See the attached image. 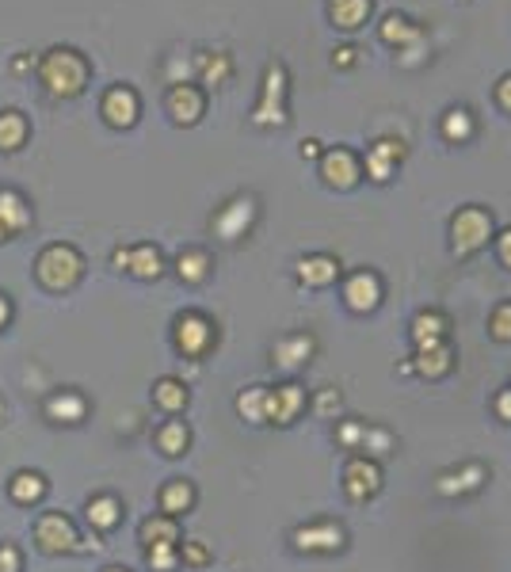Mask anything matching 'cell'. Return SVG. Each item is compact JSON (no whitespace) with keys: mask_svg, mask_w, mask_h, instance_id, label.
Returning <instances> with one entry per match:
<instances>
[{"mask_svg":"<svg viewBox=\"0 0 511 572\" xmlns=\"http://www.w3.org/2000/svg\"><path fill=\"white\" fill-rule=\"evenodd\" d=\"M35 546L42 553H95L100 550V542H81V534H76L73 527V519L69 515H61V512H42L35 519Z\"/></svg>","mask_w":511,"mask_h":572,"instance_id":"obj_1","label":"cell"},{"mask_svg":"<svg viewBox=\"0 0 511 572\" xmlns=\"http://www.w3.org/2000/svg\"><path fill=\"white\" fill-rule=\"evenodd\" d=\"M81 272H85V260H81V252H76L73 245H50L39 256V264H35V275H39V282L46 286V290H69V286L81 279Z\"/></svg>","mask_w":511,"mask_h":572,"instance_id":"obj_2","label":"cell"},{"mask_svg":"<svg viewBox=\"0 0 511 572\" xmlns=\"http://www.w3.org/2000/svg\"><path fill=\"white\" fill-rule=\"evenodd\" d=\"M492 237V218L481 210V206H466L458 218H454V252L458 256H470Z\"/></svg>","mask_w":511,"mask_h":572,"instance_id":"obj_3","label":"cell"},{"mask_svg":"<svg viewBox=\"0 0 511 572\" xmlns=\"http://www.w3.org/2000/svg\"><path fill=\"white\" fill-rule=\"evenodd\" d=\"M211 344H214V325L206 321L202 313H184L180 321H175V347H180L184 355L199 359L211 352Z\"/></svg>","mask_w":511,"mask_h":572,"instance_id":"obj_4","label":"cell"},{"mask_svg":"<svg viewBox=\"0 0 511 572\" xmlns=\"http://www.w3.org/2000/svg\"><path fill=\"white\" fill-rule=\"evenodd\" d=\"M378 488H381L378 462H374V458H366V454H355L347 462V469H344V492L351 500H371Z\"/></svg>","mask_w":511,"mask_h":572,"instance_id":"obj_5","label":"cell"},{"mask_svg":"<svg viewBox=\"0 0 511 572\" xmlns=\"http://www.w3.org/2000/svg\"><path fill=\"white\" fill-rule=\"evenodd\" d=\"M301 408H306V389L294 386V381L267 389V420L271 424H294Z\"/></svg>","mask_w":511,"mask_h":572,"instance_id":"obj_6","label":"cell"},{"mask_svg":"<svg viewBox=\"0 0 511 572\" xmlns=\"http://www.w3.org/2000/svg\"><path fill=\"white\" fill-rule=\"evenodd\" d=\"M291 538L306 553H336L344 546V527L340 523H317V527H298Z\"/></svg>","mask_w":511,"mask_h":572,"instance_id":"obj_7","label":"cell"},{"mask_svg":"<svg viewBox=\"0 0 511 572\" xmlns=\"http://www.w3.org/2000/svg\"><path fill=\"white\" fill-rule=\"evenodd\" d=\"M344 298H347V306L355 309V313H371L378 301H381V282L374 272H359V275H351L347 286H344Z\"/></svg>","mask_w":511,"mask_h":572,"instance_id":"obj_8","label":"cell"},{"mask_svg":"<svg viewBox=\"0 0 511 572\" xmlns=\"http://www.w3.org/2000/svg\"><path fill=\"white\" fill-rule=\"evenodd\" d=\"M85 412H88V401L76 389H61L46 401V416H50L54 424H81Z\"/></svg>","mask_w":511,"mask_h":572,"instance_id":"obj_9","label":"cell"},{"mask_svg":"<svg viewBox=\"0 0 511 572\" xmlns=\"http://www.w3.org/2000/svg\"><path fill=\"white\" fill-rule=\"evenodd\" d=\"M248 221H252V199H237L214 218V229L221 233V241H237L248 229Z\"/></svg>","mask_w":511,"mask_h":572,"instance_id":"obj_10","label":"cell"},{"mask_svg":"<svg viewBox=\"0 0 511 572\" xmlns=\"http://www.w3.org/2000/svg\"><path fill=\"white\" fill-rule=\"evenodd\" d=\"M313 336H306V332H298V336H286L275 344V362L286 371H294V367H306L309 355H313Z\"/></svg>","mask_w":511,"mask_h":572,"instance_id":"obj_11","label":"cell"},{"mask_svg":"<svg viewBox=\"0 0 511 572\" xmlns=\"http://www.w3.org/2000/svg\"><path fill=\"white\" fill-rule=\"evenodd\" d=\"M8 496L15 500V504H39L42 496H46V477L39 473V469H20L8 481Z\"/></svg>","mask_w":511,"mask_h":572,"instance_id":"obj_12","label":"cell"},{"mask_svg":"<svg viewBox=\"0 0 511 572\" xmlns=\"http://www.w3.org/2000/svg\"><path fill=\"white\" fill-rule=\"evenodd\" d=\"M412 340H417V352H431V347L446 344V321L439 313H420L412 321Z\"/></svg>","mask_w":511,"mask_h":572,"instance_id":"obj_13","label":"cell"},{"mask_svg":"<svg viewBox=\"0 0 511 572\" xmlns=\"http://www.w3.org/2000/svg\"><path fill=\"white\" fill-rule=\"evenodd\" d=\"M103 115L111 126H130L138 119V95L130 88H115V92H107V100H103Z\"/></svg>","mask_w":511,"mask_h":572,"instance_id":"obj_14","label":"cell"},{"mask_svg":"<svg viewBox=\"0 0 511 572\" xmlns=\"http://www.w3.org/2000/svg\"><path fill=\"white\" fill-rule=\"evenodd\" d=\"M161 507H165V515H172V519L187 515L191 507H195V488H191V481H184V477L168 481L161 488Z\"/></svg>","mask_w":511,"mask_h":572,"instance_id":"obj_15","label":"cell"},{"mask_svg":"<svg viewBox=\"0 0 511 572\" xmlns=\"http://www.w3.org/2000/svg\"><path fill=\"white\" fill-rule=\"evenodd\" d=\"M0 221L8 233H20L31 226V206L23 202L20 191H0Z\"/></svg>","mask_w":511,"mask_h":572,"instance_id":"obj_16","label":"cell"},{"mask_svg":"<svg viewBox=\"0 0 511 572\" xmlns=\"http://www.w3.org/2000/svg\"><path fill=\"white\" fill-rule=\"evenodd\" d=\"M336 275H340V264L328 256H309L298 264V279L309 286H328V282H336Z\"/></svg>","mask_w":511,"mask_h":572,"instance_id":"obj_17","label":"cell"},{"mask_svg":"<svg viewBox=\"0 0 511 572\" xmlns=\"http://www.w3.org/2000/svg\"><path fill=\"white\" fill-rule=\"evenodd\" d=\"M85 515H88V523L95 531H115L119 519H122V504L115 496H95Z\"/></svg>","mask_w":511,"mask_h":572,"instance_id":"obj_18","label":"cell"},{"mask_svg":"<svg viewBox=\"0 0 511 572\" xmlns=\"http://www.w3.org/2000/svg\"><path fill=\"white\" fill-rule=\"evenodd\" d=\"M168 107H172V115L180 119V122H195V119L202 115V95H199L195 88L180 85V88H172V95H168Z\"/></svg>","mask_w":511,"mask_h":572,"instance_id":"obj_19","label":"cell"},{"mask_svg":"<svg viewBox=\"0 0 511 572\" xmlns=\"http://www.w3.org/2000/svg\"><path fill=\"white\" fill-rule=\"evenodd\" d=\"M321 172H325V180H328V183H336V187H351V183H355V161H351V153H347V149L328 153V156H325V165H321Z\"/></svg>","mask_w":511,"mask_h":572,"instance_id":"obj_20","label":"cell"},{"mask_svg":"<svg viewBox=\"0 0 511 572\" xmlns=\"http://www.w3.org/2000/svg\"><path fill=\"white\" fill-rule=\"evenodd\" d=\"M141 542L146 546H161V542H180V527H175L172 515H153L141 523Z\"/></svg>","mask_w":511,"mask_h":572,"instance_id":"obj_21","label":"cell"},{"mask_svg":"<svg viewBox=\"0 0 511 572\" xmlns=\"http://www.w3.org/2000/svg\"><path fill=\"white\" fill-rule=\"evenodd\" d=\"M153 401L161 405L165 412H184L187 408V386L180 378H161L153 386Z\"/></svg>","mask_w":511,"mask_h":572,"instance_id":"obj_22","label":"cell"},{"mask_svg":"<svg viewBox=\"0 0 511 572\" xmlns=\"http://www.w3.org/2000/svg\"><path fill=\"white\" fill-rule=\"evenodd\" d=\"M393 161H401V146H393V141H378V146L371 149V156H366V168H371V180H390V168Z\"/></svg>","mask_w":511,"mask_h":572,"instance_id":"obj_23","label":"cell"},{"mask_svg":"<svg viewBox=\"0 0 511 572\" xmlns=\"http://www.w3.org/2000/svg\"><path fill=\"white\" fill-rule=\"evenodd\" d=\"M485 481V466H466L462 473H443L439 477V492H446V496H451V492H473L477 485Z\"/></svg>","mask_w":511,"mask_h":572,"instance_id":"obj_24","label":"cell"},{"mask_svg":"<svg viewBox=\"0 0 511 572\" xmlns=\"http://www.w3.org/2000/svg\"><path fill=\"white\" fill-rule=\"evenodd\" d=\"M237 412L248 420V424H267V389L264 386H252L237 397Z\"/></svg>","mask_w":511,"mask_h":572,"instance_id":"obj_25","label":"cell"},{"mask_svg":"<svg viewBox=\"0 0 511 572\" xmlns=\"http://www.w3.org/2000/svg\"><path fill=\"white\" fill-rule=\"evenodd\" d=\"M187 442H191V432H187V424H184V420H168L161 432H157V447H161L168 458L184 454V451H187Z\"/></svg>","mask_w":511,"mask_h":572,"instance_id":"obj_26","label":"cell"},{"mask_svg":"<svg viewBox=\"0 0 511 572\" xmlns=\"http://www.w3.org/2000/svg\"><path fill=\"white\" fill-rule=\"evenodd\" d=\"M126 272H134L138 279H157L161 275V252L153 245H138L130 252V267H126Z\"/></svg>","mask_w":511,"mask_h":572,"instance_id":"obj_27","label":"cell"},{"mask_svg":"<svg viewBox=\"0 0 511 572\" xmlns=\"http://www.w3.org/2000/svg\"><path fill=\"white\" fill-rule=\"evenodd\" d=\"M424 378H443L446 371H451V347H431V352H417V367Z\"/></svg>","mask_w":511,"mask_h":572,"instance_id":"obj_28","label":"cell"},{"mask_svg":"<svg viewBox=\"0 0 511 572\" xmlns=\"http://www.w3.org/2000/svg\"><path fill=\"white\" fill-rule=\"evenodd\" d=\"M366 12H371V0H332V20L340 27H359Z\"/></svg>","mask_w":511,"mask_h":572,"instance_id":"obj_29","label":"cell"},{"mask_svg":"<svg viewBox=\"0 0 511 572\" xmlns=\"http://www.w3.org/2000/svg\"><path fill=\"white\" fill-rule=\"evenodd\" d=\"M146 561L153 572H172L180 565V542H161V546H146Z\"/></svg>","mask_w":511,"mask_h":572,"instance_id":"obj_30","label":"cell"},{"mask_svg":"<svg viewBox=\"0 0 511 572\" xmlns=\"http://www.w3.org/2000/svg\"><path fill=\"white\" fill-rule=\"evenodd\" d=\"M23 119L15 115V111H4L0 115V149H20V141H23Z\"/></svg>","mask_w":511,"mask_h":572,"instance_id":"obj_31","label":"cell"},{"mask_svg":"<svg viewBox=\"0 0 511 572\" xmlns=\"http://www.w3.org/2000/svg\"><path fill=\"white\" fill-rule=\"evenodd\" d=\"M175 267H180V279H187V282H202V279H206V267H211V260H206V252L195 248V252H184Z\"/></svg>","mask_w":511,"mask_h":572,"instance_id":"obj_32","label":"cell"},{"mask_svg":"<svg viewBox=\"0 0 511 572\" xmlns=\"http://www.w3.org/2000/svg\"><path fill=\"white\" fill-rule=\"evenodd\" d=\"M489 332L497 336L500 344H511V301H504V306L492 313V325H489Z\"/></svg>","mask_w":511,"mask_h":572,"instance_id":"obj_33","label":"cell"},{"mask_svg":"<svg viewBox=\"0 0 511 572\" xmlns=\"http://www.w3.org/2000/svg\"><path fill=\"white\" fill-rule=\"evenodd\" d=\"M180 561L191 565V568H202L206 561H211V550H206L202 542H184L180 546Z\"/></svg>","mask_w":511,"mask_h":572,"instance_id":"obj_34","label":"cell"},{"mask_svg":"<svg viewBox=\"0 0 511 572\" xmlns=\"http://www.w3.org/2000/svg\"><path fill=\"white\" fill-rule=\"evenodd\" d=\"M390 432H381V427H366V435H363V451H371V454H386L390 451Z\"/></svg>","mask_w":511,"mask_h":572,"instance_id":"obj_35","label":"cell"},{"mask_svg":"<svg viewBox=\"0 0 511 572\" xmlns=\"http://www.w3.org/2000/svg\"><path fill=\"white\" fill-rule=\"evenodd\" d=\"M363 435H366V424H340V432H336V439L344 442L347 451H359L363 447Z\"/></svg>","mask_w":511,"mask_h":572,"instance_id":"obj_36","label":"cell"},{"mask_svg":"<svg viewBox=\"0 0 511 572\" xmlns=\"http://www.w3.org/2000/svg\"><path fill=\"white\" fill-rule=\"evenodd\" d=\"M466 134H470L466 111H451V119H446V138H466Z\"/></svg>","mask_w":511,"mask_h":572,"instance_id":"obj_37","label":"cell"},{"mask_svg":"<svg viewBox=\"0 0 511 572\" xmlns=\"http://www.w3.org/2000/svg\"><path fill=\"white\" fill-rule=\"evenodd\" d=\"M0 572H20V550L12 542H0Z\"/></svg>","mask_w":511,"mask_h":572,"instance_id":"obj_38","label":"cell"},{"mask_svg":"<svg viewBox=\"0 0 511 572\" xmlns=\"http://www.w3.org/2000/svg\"><path fill=\"white\" fill-rule=\"evenodd\" d=\"M497 412H500V420L511 424V389H504V393L497 397Z\"/></svg>","mask_w":511,"mask_h":572,"instance_id":"obj_39","label":"cell"},{"mask_svg":"<svg viewBox=\"0 0 511 572\" xmlns=\"http://www.w3.org/2000/svg\"><path fill=\"white\" fill-rule=\"evenodd\" d=\"M386 23H390V27H386V35H390V39H405V35H408V31H405V20H397V15H390Z\"/></svg>","mask_w":511,"mask_h":572,"instance_id":"obj_40","label":"cell"},{"mask_svg":"<svg viewBox=\"0 0 511 572\" xmlns=\"http://www.w3.org/2000/svg\"><path fill=\"white\" fill-rule=\"evenodd\" d=\"M497 248H500V260L511 267V229H507V233H500V245H497Z\"/></svg>","mask_w":511,"mask_h":572,"instance_id":"obj_41","label":"cell"},{"mask_svg":"<svg viewBox=\"0 0 511 572\" xmlns=\"http://www.w3.org/2000/svg\"><path fill=\"white\" fill-rule=\"evenodd\" d=\"M317 408H321V412H332V408H340V393H325L321 401H317Z\"/></svg>","mask_w":511,"mask_h":572,"instance_id":"obj_42","label":"cell"},{"mask_svg":"<svg viewBox=\"0 0 511 572\" xmlns=\"http://www.w3.org/2000/svg\"><path fill=\"white\" fill-rule=\"evenodd\" d=\"M8 321H12V306H8V298L0 294V328H4Z\"/></svg>","mask_w":511,"mask_h":572,"instance_id":"obj_43","label":"cell"},{"mask_svg":"<svg viewBox=\"0 0 511 572\" xmlns=\"http://www.w3.org/2000/svg\"><path fill=\"white\" fill-rule=\"evenodd\" d=\"M500 103H504V107L511 111V76H507V81L500 85Z\"/></svg>","mask_w":511,"mask_h":572,"instance_id":"obj_44","label":"cell"},{"mask_svg":"<svg viewBox=\"0 0 511 572\" xmlns=\"http://www.w3.org/2000/svg\"><path fill=\"white\" fill-rule=\"evenodd\" d=\"M0 241H8V229H4V221H0Z\"/></svg>","mask_w":511,"mask_h":572,"instance_id":"obj_45","label":"cell"},{"mask_svg":"<svg viewBox=\"0 0 511 572\" xmlns=\"http://www.w3.org/2000/svg\"><path fill=\"white\" fill-rule=\"evenodd\" d=\"M103 572H130V568H119V565H111V568H103Z\"/></svg>","mask_w":511,"mask_h":572,"instance_id":"obj_46","label":"cell"},{"mask_svg":"<svg viewBox=\"0 0 511 572\" xmlns=\"http://www.w3.org/2000/svg\"><path fill=\"white\" fill-rule=\"evenodd\" d=\"M0 424H4V401H0Z\"/></svg>","mask_w":511,"mask_h":572,"instance_id":"obj_47","label":"cell"}]
</instances>
